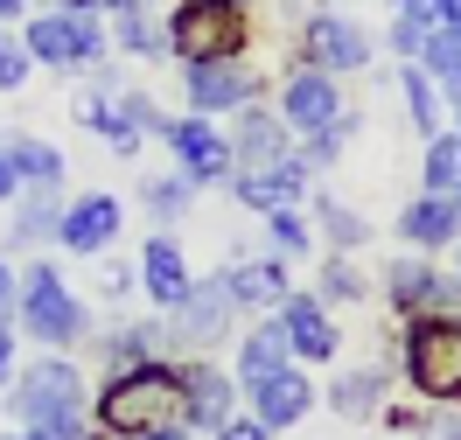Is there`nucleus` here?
I'll list each match as a JSON object with an SVG mask.
<instances>
[{
    "label": "nucleus",
    "mask_w": 461,
    "mask_h": 440,
    "mask_svg": "<svg viewBox=\"0 0 461 440\" xmlns=\"http://www.w3.org/2000/svg\"><path fill=\"white\" fill-rule=\"evenodd\" d=\"M14 293H22V265L0 252V315H14Z\"/></svg>",
    "instance_id": "43"
},
{
    "label": "nucleus",
    "mask_w": 461,
    "mask_h": 440,
    "mask_svg": "<svg viewBox=\"0 0 461 440\" xmlns=\"http://www.w3.org/2000/svg\"><path fill=\"white\" fill-rule=\"evenodd\" d=\"M273 112L287 119L294 140H308V133H329V126H343V119H349V105H343V77L294 63L287 85H280V105H273Z\"/></svg>",
    "instance_id": "12"
},
{
    "label": "nucleus",
    "mask_w": 461,
    "mask_h": 440,
    "mask_svg": "<svg viewBox=\"0 0 461 440\" xmlns=\"http://www.w3.org/2000/svg\"><path fill=\"white\" fill-rule=\"evenodd\" d=\"M273 322L287 336L294 364H336L343 356V328H336V308H321L308 287H294L280 308H273Z\"/></svg>",
    "instance_id": "17"
},
{
    "label": "nucleus",
    "mask_w": 461,
    "mask_h": 440,
    "mask_svg": "<svg viewBox=\"0 0 461 440\" xmlns=\"http://www.w3.org/2000/svg\"><path fill=\"white\" fill-rule=\"evenodd\" d=\"M161 147H168L175 175H189L196 189H217V182L238 175V161H230V140H224V126H217V119H196V112L168 119Z\"/></svg>",
    "instance_id": "11"
},
{
    "label": "nucleus",
    "mask_w": 461,
    "mask_h": 440,
    "mask_svg": "<svg viewBox=\"0 0 461 440\" xmlns=\"http://www.w3.org/2000/svg\"><path fill=\"white\" fill-rule=\"evenodd\" d=\"M154 440H189V434H182V427H168V434H154Z\"/></svg>",
    "instance_id": "50"
},
{
    "label": "nucleus",
    "mask_w": 461,
    "mask_h": 440,
    "mask_svg": "<svg viewBox=\"0 0 461 440\" xmlns=\"http://www.w3.org/2000/svg\"><path fill=\"white\" fill-rule=\"evenodd\" d=\"M321 406L336 412V419H377L384 371H336V384H321Z\"/></svg>",
    "instance_id": "28"
},
{
    "label": "nucleus",
    "mask_w": 461,
    "mask_h": 440,
    "mask_svg": "<svg viewBox=\"0 0 461 440\" xmlns=\"http://www.w3.org/2000/svg\"><path fill=\"white\" fill-rule=\"evenodd\" d=\"M210 440H273V434H266V427L252 419V412H230V419H224V427H217Z\"/></svg>",
    "instance_id": "41"
},
{
    "label": "nucleus",
    "mask_w": 461,
    "mask_h": 440,
    "mask_svg": "<svg viewBox=\"0 0 461 440\" xmlns=\"http://www.w3.org/2000/svg\"><path fill=\"white\" fill-rule=\"evenodd\" d=\"M119 105H126V119H133V126H140L147 140H161V133H168V112H161V105H154V98H147V91H119Z\"/></svg>",
    "instance_id": "38"
},
{
    "label": "nucleus",
    "mask_w": 461,
    "mask_h": 440,
    "mask_svg": "<svg viewBox=\"0 0 461 440\" xmlns=\"http://www.w3.org/2000/svg\"><path fill=\"white\" fill-rule=\"evenodd\" d=\"M35 0H0V29H14V22H29Z\"/></svg>",
    "instance_id": "46"
},
{
    "label": "nucleus",
    "mask_w": 461,
    "mask_h": 440,
    "mask_svg": "<svg viewBox=\"0 0 461 440\" xmlns=\"http://www.w3.org/2000/svg\"><path fill=\"white\" fill-rule=\"evenodd\" d=\"M230 161L238 168H266V161H280V154H294V133L280 112H266V105H245V112H230Z\"/></svg>",
    "instance_id": "21"
},
{
    "label": "nucleus",
    "mask_w": 461,
    "mask_h": 440,
    "mask_svg": "<svg viewBox=\"0 0 461 440\" xmlns=\"http://www.w3.org/2000/svg\"><path fill=\"white\" fill-rule=\"evenodd\" d=\"M420 189H427V196H461V133H455V126H440V133L427 140Z\"/></svg>",
    "instance_id": "30"
},
{
    "label": "nucleus",
    "mask_w": 461,
    "mask_h": 440,
    "mask_svg": "<svg viewBox=\"0 0 461 440\" xmlns=\"http://www.w3.org/2000/svg\"><path fill=\"white\" fill-rule=\"evenodd\" d=\"M224 287H230V301H238V315H273L294 293V259H280V252L238 259V265H224Z\"/></svg>",
    "instance_id": "18"
},
{
    "label": "nucleus",
    "mask_w": 461,
    "mask_h": 440,
    "mask_svg": "<svg viewBox=\"0 0 461 440\" xmlns=\"http://www.w3.org/2000/svg\"><path fill=\"white\" fill-rule=\"evenodd\" d=\"M0 440H50V434H29V427H14V434H0Z\"/></svg>",
    "instance_id": "49"
},
{
    "label": "nucleus",
    "mask_w": 461,
    "mask_h": 440,
    "mask_svg": "<svg viewBox=\"0 0 461 440\" xmlns=\"http://www.w3.org/2000/svg\"><path fill=\"white\" fill-rule=\"evenodd\" d=\"M175 63H230L252 49V7H230V0H175L161 14Z\"/></svg>",
    "instance_id": "5"
},
{
    "label": "nucleus",
    "mask_w": 461,
    "mask_h": 440,
    "mask_svg": "<svg viewBox=\"0 0 461 440\" xmlns=\"http://www.w3.org/2000/svg\"><path fill=\"white\" fill-rule=\"evenodd\" d=\"M22 328H14V315H0V391H7V378H14V364H22Z\"/></svg>",
    "instance_id": "40"
},
{
    "label": "nucleus",
    "mask_w": 461,
    "mask_h": 440,
    "mask_svg": "<svg viewBox=\"0 0 461 440\" xmlns=\"http://www.w3.org/2000/svg\"><path fill=\"white\" fill-rule=\"evenodd\" d=\"M119 224H126V203H119L113 189H85V196L63 203L57 245L70 252V259H105V252L119 245Z\"/></svg>",
    "instance_id": "14"
},
{
    "label": "nucleus",
    "mask_w": 461,
    "mask_h": 440,
    "mask_svg": "<svg viewBox=\"0 0 461 440\" xmlns=\"http://www.w3.org/2000/svg\"><path fill=\"white\" fill-rule=\"evenodd\" d=\"M29 70H35V63H29V49H22V35L0 29V91H22V85H29Z\"/></svg>",
    "instance_id": "37"
},
{
    "label": "nucleus",
    "mask_w": 461,
    "mask_h": 440,
    "mask_svg": "<svg viewBox=\"0 0 461 440\" xmlns=\"http://www.w3.org/2000/svg\"><path fill=\"white\" fill-rule=\"evenodd\" d=\"M91 343H98V364H105V371H133L147 356H168V328L161 322H119V328H105V336H91Z\"/></svg>",
    "instance_id": "25"
},
{
    "label": "nucleus",
    "mask_w": 461,
    "mask_h": 440,
    "mask_svg": "<svg viewBox=\"0 0 461 440\" xmlns=\"http://www.w3.org/2000/svg\"><path fill=\"white\" fill-rule=\"evenodd\" d=\"M238 378L210 356H182V434H217L230 412H238Z\"/></svg>",
    "instance_id": "16"
},
{
    "label": "nucleus",
    "mask_w": 461,
    "mask_h": 440,
    "mask_svg": "<svg viewBox=\"0 0 461 440\" xmlns=\"http://www.w3.org/2000/svg\"><path fill=\"white\" fill-rule=\"evenodd\" d=\"M196 196H203V189H196L189 175H175V168L140 182V203H147V217H154V224H182V217L196 210Z\"/></svg>",
    "instance_id": "31"
},
{
    "label": "nucleus",
    "mask_w": 461,
    "mask_h": 440,
    "mask_svg": "<svg viewBox=\"0 0 461 440\" xmlns=\"http://www.w3.org/2000/svg\"><path fill=\"white\" fill-rule=\"evenodd\" d=\"M168 427H182V356H147L133 371H105L91 384L98 440H154Z\"/></svg>",
    "instance_id": "1"
},
{
    "label": "nucleus",
    "mask_w": 461,
    "mask_h": 440,
    "mask_svg": "<svg viewBox=\"0 0 461 440\" xmlns=\"http://www.w3.org/2000/svg\"><path fill=\"white\" fill-rule=\"evenodd\" d=\"M133 287H140V265H133V259H105V273H98V293H105V301H126Z\"/></svg>",
    "instance_id": "39"
},
{
    "label": "nucleus",
    "mask_w": 461,
    "mask_h": 440,
    "mask_svg": "<svg viewBox=\"0 0 461 440\" xmlns=\"http://www.w3.org/2000/svg\"><path fill=\"white\" fill-rule=\"evenodd\" d=\"M259 63L252 57H230V63H182V98H189V112L196 119H217V112H245V105H259Z\"/></svg>",
    "instance_id": "10"
},
{
    "label": "nucleus",
    "mask_w": 461,
    "mask_h": 440,
    "mask_svg": "<svg viewBox=\"0 0 461 440\" xmlns=\"http://www.w3.org/2000/svg\"><path fill=\"white\" fill-rule=\"evenodd\" d=\"M14 328H22L29 343H42V350H63V356L77 350V343H91V336H98V322H91V301L57 273V259H29V265H22Z\"/></svg>",
    "instance_id": "3"
},
{
    "label": "nucleus",
    "mask_w": 461,
    "mask_h": 440,
    "mask_svg": "<svg viewBox=\"0 0 461 440\" xmlns=\"http://www.w3.org/2000/svg\"><path fill=\"white\" fill-rule=\"evenodd\" d=\"M230 322H238V301H230L224 273H196V287L161 315L168 343H182V350H217V343H230Z\"/></svg>",
    "instance_id": "8"
},
{
    "label": "nucleus",
    "mask_w": 461,
    "mask_h": 440,
    "mask_svg": "<svg viewBox=\"0 0 461 440\" xmlns=\"http://www.w3.org/2000/svg\"><path fill=\"white\" fill-rule=\"evenodd\" d=\"M455 203H461V196H455Z\"/></svg>",
    "instance_id": "53"
},
{
    "label": "nucleus",
    "mask_w": 461,
    "mask_h": 440,
    "mask_svg": "<svg viewBox=\"0 0 461 440\" xmlns=\"http://www.w3.org/2000/svg\"><path fill=\"white\" fill-rule=\"evenodd\" d=\"M230 7H252V0H230Z\"/></svg>",
    "instance_id": "52"
},
{
    "label": "nucleus",
    "mask_w": 461,
    "mask_h": 440,
    "mask_svg": "<svg viewBox=\"0 0 461 440\" xmlns=\"http://www.w3.org/2000/svg\"><path fill=\"white\" fill-rule=\"evenodd\" d=\"M455 133H461V126H455Z\"/></svg>",
    "instance_id": "54"
},
{
    "label": "nucleus",
    "mask_w": 461,
    "mask_h": 440,
    "mask_svg": "<svg viewBox=\"0 0 461 440\" xmlns=\"http://www.w3.org/2000/svg\"><path fill=\"white\" fill-rule=\"evenodd\" d=\"M420 70H427L433 85H455V77H461V29H427Z\"/></svg>",
    "instance_id": "34"
},
{
    "label": "nucleus",
    "mask_w": 461,
    "mask_h": 440,
    "mask_svg": "<svg viewBox=\"0 0 461 440\" xmlns=\"http://www.w3.org/2000/svg\"><path fill=\"white\" fill-rule=\"evenodd\" d=\"M133 7H154V0H98V14L113 22V14H133Z\"/></svg>",
    "instance_id": "47"
},
{
    "label": "nucleus",
    "mask_w": 461,
    "mask_h": 440,
    "mask_svg": "<svg viewBox=\"0 0 461 440\" xmlns=\"http://www.w3.org/2000/svg\"><path fill=\"white\" fill-rule=\"evenodd\" d=\"M399 245H412V252H455L461 245V203L420 189L412 203H399Z\"/></svg>",
    "instance_id": "20"
},
{
    "label": "nucleus",
    "mask_w": 461,
    "mask_h": 440,
    "mask_svg": "<svg viewBox=\"0 0 461 440\" xmlns=\"http://www.w3.org/2000/svg\"><path fill=\"white\" fill-rule=\"evenodd\" d=\"M427 22L433 29H461V0H427Z\"/></svg>",
    "instance_id": "44"
},
{
    "label": "nucleus",
    "mask_w": 461,
    "mask_h": 440,
    "mask_svg": "<svg viewBox=\"0 0 461 440\" xmlns=\"http://www.w3.org/2000/svg\"><path fill=\"white\" fill-rule=\"evenodd\" d=\"M287 364H294L287 336H280V322L266 315L259 328L238 336V364H230V378H238V384H259V378H273V371H287Z\"/></svg>",
    "instance_id": "26"
},
{
    "label": "nucleus",
    "mask_w": 461,
    "mask_h": 440,
    "mask_svg": "<svg viewBox=\"0 0 461 440\" xmlns=\"http://www.w3.org/2000/svg\"><path fill=\"white\" fill-rule=\"evenodd\" d=\"M308 293H315L321 308H349V301H364V293H371V280H364V265L349 259V252H329Z\"/></svg>",
    "instance_id": "32"
},
{
    "label": "nucleus",
    "mask_w": 461,
    "mask_h": 440,
    "mask_svg": "<svg viewBox=\"0 0 461 440\" xmlns=\"http://www.w3.org/2000/svg\"><path fill=\"white\" fill-rule=\"evenodd\" d=\"M308 224H315V238L329 245V252H349V259H357V252L371 245V231H377L364 210L336 203V196H308Z\"/></svg>",
    "instance_id": "24"
},
{
    "label": "nucleus",
    "mask_w": 461,
    "mask_h": 440,
    "mask_svg": "<svg viewBox=\"0 0 461 440\" xmlns=\"http://www.w3.org/2000/svg\"><path fill=\"white\" fill-rule=\"evenodd\" d=\"M308 182H315V168H308V161H301V147H294V154L266 161V168H238L224 189H230V203H245L252 217H266V210H301L308 196H315Z\"/></svg>",
    "instance_id": "13"
},
{
    "label": "nucleus",
    "mask_w": 461,
    "mask_h": 440,
    "mask_svg": "<svg viewBox=\"0 0 461 440\" xmlns=\"http://www.w3.org/2000/svg\"><path fill=\"white\" fill-rule=\"evenodd\" d=\"M420 440H461V412L455 406H433V419H427V434Z\"/></svg>",
    "instance_id": "42"
},
{
    "label": "nucleus",
    "mask_w": 461,
    "mask_h": 440,
    "mask_svg": "<svg viewBox=\"0 0 461 440\" xmlns=\"http://www.w3.org/2000/svg\"><path fill=\"white\" fill-rule=\"evenodd\" d=\"M14 35H22L29 63H42V70H98V63L113 57V29H105V14L29 7V22H22Z\"/></svg>",
    "instance_id": "6"
},
{
    "label": "nucleus",
    "mask_w": 461,
    "mask_h": 440,
    "mask_svg": "<svg viewBox=\"0 0 461 440\" xmlns=\"http://www.w3.org/2000/svg\"><path fill=\"white\" fill-rule=\"evenodd\" d=\"M349 133H357V112H349L343 126H329V133H308V140H301V161H308V168H329V161L343 154Z\"/></svg>",
    "instance_id": "36"
},
{
    "label": "nucleus",
    "mask_w": 461,
    "mask_h": 440,
    "mask_svg": "<svg viewBox=\"0 0 461 440\" xmlns=\"http://www.w3.org/2000/svg\"><path fill=\"white\" fill-rule=\"evenodd\" d=\"M455 273H461V245H455Z\"/></svg>",
    "instance_id": "51"
},
{
    "label": "nucleus",
    "mask_w": 461,
    "mask_h": 440,
    "mask_svg": "<svg viewBox=\"0 0 461 440\" xmlns=\"http://www.w3.org/2000/svg\"><path fill=\"white\" fill-rule=\"evenodd\" d=\"M113 49L119 57H140V63H168V35H161V14L154 7H133V14H113Z\"/></svg>",
    "instance_id": "29"
},
{
    "label": "nucleus",
    "mask_w": 461,
    "mask_h": 440,
    "mask_svg": "<svg viewBox=\"0 0 461 440\" xmlns=\"http://www.w3.org/2000/svg\"><path fill=\"white\" fill-rule=\"evenodd\" d=\"M377 287L392 301L399 322H420V315H461V273L433 265L427 252H399V259L377 273Z\"/></svg>",
    "instance_id": "7"
},
{
    "label": "nucleus",
    "mask_w": 461,
    "mask_h": 440,
    "mask_svg": "<svg viewBox=\"0 0 461 440\" xmlns=\"http://www.w3.org/2000/svg\"><path fill=\"white\" fill-rule=\"evenodd\" d=\"M245 391V412L259 419L266 434H294L308 412L321 406V384L301 371V364H287V371H273V378H259V384H238Z\"/></svg>",
    "instance_id": "15"
},
{
    "label": "nucleus",
    "mask_w": 461,
    "mask_h": 440,
    "mask_svg": "<svg viewBox=\"0 0 461 440\" xmlns=\"http://www.w3.org/2000/svg\"><path fill=\"white\" fill-rule=\"evenodd\" d=\"M0 399L14 412V427H29V434L98 440L91 434V378L63 350H42V356H29V364H14V378H7Z\"/></svg>",
    "instance_id": "2"
},
{
    "label": "nucleus",
    "mask_w": 461,
    "mask_h": 440,
    "mask_svg": "<svg viewBox=\"0 0 461 440\" xmlns=\"http://www.w3.org/2000/svg\"><path fill=\"white\" fill-rule=\"evenodd\" d=\"M266 252H280V259H301V252H315V224H308V203H301V210H266Z\"/></svg>",
    "instance_id": "33"
},
{
    "label": "nucleus",
    "mask_w": 461,
    "mask_h": 440,
    "mask_svg": "<svg viewBox=\"0 0 461 440\" xmlns=\"http://www.w3.org/2000/svg\"><path fill=\"white\" fill-rule=\"evenodd\" d=\"M399 378L420 406H461V315H420V322H405Z\"/></svg>",
    "instance_id": "4"
},
{
    "label": "nucleus",
    "mask_w": 461,
    "mask_h": 440,
    "mask_svg": "<svg viewBox=\"0 0 461 440\" xmlns=\"http://www.w3.org/2000/svg\"><path fill=\"white\" fill-rule=\"evenodd\" d=\"M427 419H433V406H399V399L377 406V427H384L392 440H420V434H427Z\"/></svg>",
    "instance_id": "35"
},
{
    "label": "nucleus",
    "mask_w": 461,
    "mask_h": 440,
    "mask_svg": "<svg viewBox=\"0 0 461 440\" xmlns=\"http://www.w3.org/2000/svg\"><path fill=\"white\" fill-rule=\"evenodd\" d=\"M371 57H377V42H371V29H364L357 14H343V7L308 14V29H301V63H308V70L357 77V70H371Z\"/></svg>",
    "instance_id": "9"
},
{
    "label": "nucleus",
    "mask_w": 461,
    "mask_h": 440,
    "mask_svg": "<svg viewBox=\"0 0 461 440\" xmlns=\"http://www.w3.org/2000/svg\"><path fill=\"white\" fill-rule=\"evenodd\" d=\"M399 105H405V126L420 133V140H433L440 126H447V105H440V85H433L420 63H399Z\"/></svg>",
    "instance_id": "27"
},
{
    "label": "nucleus",
    "mask_w": 461,
    "mask_h": 440,
    "mask_svg": "<svg viewBox=\"0 0 461 440\" xmlns=\"http://www.w3.org/2000/svg\"><path fill=\"white\" fill-rule=\"evenodd\" d=\"M440 105H447V112H455V126H461V77H455V85H440Z\"/></svg>",
    "instance_id": "48"
},
{
    "label": "nucleus",
    "mask_w": 461,
    "mask_h": 440,
    "mask_svg": "<svg viewBox=\"0 0 461 440\" xmlns=\"http://www.w3.org/2000/svg\"><path fill=\"white\" fill-rule=\"evenodd\" d=\"M57 224H63L57 189H22V196L7 203V245H0V252H50V245H57Z\"/></svg>",
    "instance_id": "22"
},
{
    "label": "nucleus",
    "mask_w": 461,
    "mask_h": 440,
    "mask_svg": "<svg viewBox=\"0 0 461 440\" xmlns=\"http://www.w3.org/2000/svg\"><path fill=\"white\" fill-rule=\"evenodd\" d=\"M0 154H7V168L22 175V189H57V196H63L70 161H63L57 140H42V133H7V140H0Z\"/></svg>",
    "instance_id": "23"
},
{
    "label": "nucleus",
    "mask_w": 461,
    "mask_h": 440,
    "mask_svg": "<svg viewBox=\"0 0 461 440\" xmlns=\"http://www.w3.org/2000/svg\"><path fill=\"white\" fill-rule=\"evenodd\" d=\"M14 196H22V175H14V168H7V154H0V210L14 203Z\"/></svg>",
    "instance_id": "45"
},
{
    "label": "nucleus",
    "mask_w": 461,
    "mask_h": 440,
    "mask_svg": "<svg viewBox=\"0 0 461 440\" xmlns=\"http://www.w3.org/2000/svg\"><path fill=\"white\" fill-rule=\"evenodd\" d=\"M133 265H140V293L161 308V315H168L175 301L196 287V265H189V252L175 245V231H154V238L140 245V259H133Z\"/></svg>",
    "instance_id": "19"
}]
</instances>
